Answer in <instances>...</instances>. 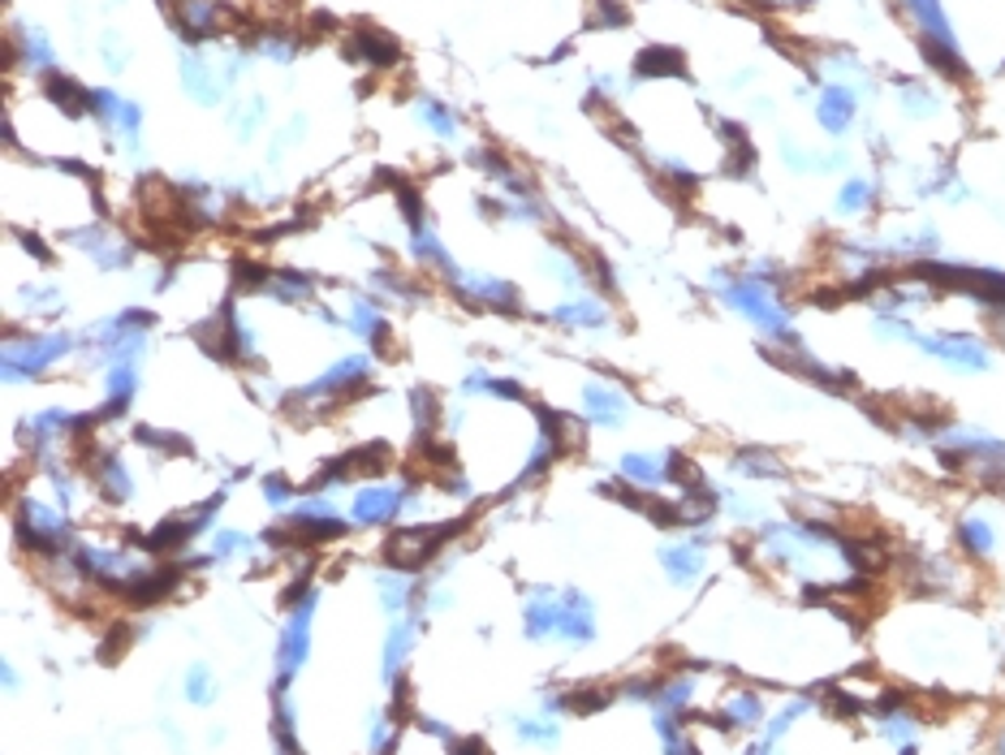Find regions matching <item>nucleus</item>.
Listing matches in <instances>:
<instances>
[{
  "mask_svg": "<svg viewBox=\"0 0 1005 755\" xmlns=\"http://www.w3.org/2000/svg\"><path fill=\"white\" fill-rule=\"evenodd\" d=\"M721 299L730 302L734 311H743V315L752 320L759 333H768V337H781L786 346H799V337H795V328H790V311L777 302L772 285H768L764 277H743V281H730V285L721 290Z\"/></svg>",
  "mask_w": 1005,
  "mask_h": 755,
  "instance_id": "f257e3e1",
  "label": "nucleus"
},
{
  "mask_svg": "<svg viewBox=\"0 0 1005 755\" xmlns=\"http://www.w3.org/2000/svg\"><path fill=\"white\" fill-rule=\"evenodd\" d=\"M915 346L928 354V358L962 371V376H975V371H988L993 367V346L980 342V337H971V333H915Z\"/></svg>",
  "mask_w": 1005,
  "mask_h": 755,
  "instance_id": "f03ea898",
  "label": "nucleus"
},
{
  "mask_svg": "<svg viewBox=\"0 0 1005 755\" xmlns=\"http://www.w3.org/2000/svg\"><path fill=\"white\" fill-rule=\"evenodd\" d=\"M858 112V100L851 87H824L820 91V104H815V121L829 130V134H846L851 121Z\"/></svg>",
  "mask_w": 1005,
  "mask_h": 755,
  "instance_id": "7ed1b4c3",
  "label": "nucleus"
},
{
  "mask_svg": "<svg viewBox=\"0 0 1005 755\" xmlns=\"http://www.w3.org/2000/svg\"><path fill=\"white\" fill-rule=\"evenodd\" d=\"M958 549L975 561H988L997 553V527L984 514H962L958 518Z\"/></svg>",
  "mask_w": 1005,
  "mask_h": 755,
  "instance_id": "20e7f679",
  "label": "nucleus"
},
{
  "mask_svg": "<svg viewBox=\"0 0 1005 755\" xmlns=\"http://www.w3.org/2000/svg\"><path fill=\"white\" fill-rule=\"evenodd\" d=\"M177 9V26L186 40H207L220 22V4L216 0H173Z\"/></svg>",
  "mask_w": 1005,
  "mask_h": 755,
  "instance_id": "39448f33",
  "label": "nucleus"
},
{
  "mask_svg": "<svg viewBox=\"0 0 1005 755\" xmlns=\"http://www.w3.org/2000/svg\"><path fill=\"white\" fill-rule=\"evenodd\" d=\"M350 56H363V61H371L380 69V65H393L398 61V44L385 31H376V26H358L350 35Z\"/></svg>",
  "mask_w": 1005,
  "mask_h": 755,
  "instance_id": "423d86ee",
  "label": "nucleus"
},
{
  "mask_svg": "<svg viewBox=\"0 0 1005 755\" xmlns=\"http://www.w3.org/2000/svg\"><path fill=\"white\" fill-rule=\"evenodd\" d=\"M56 354H65V337H48V342H31L26 350H9V358H4V367H9V376H18V371H40V367H48Z\"/></svg>",
  "mask_w": 1005,
  "mask_h": 755,
  "instance_id": "0eeeda50",
  "label": "nucleus"
},
{
  "mask_svg": "<svg viewBox=\"0 0 1005 755\" xmlns=\"http://www.w3.org/2000/svg\"><path fill=\"white\" fill-rule=\"evenodd\" d=\"M669 74H687V56L678 48H648L639 56V78H669Z\"/></svg>",
  "mask_w": 1005,
  "mask_h": 755,
  "instance_id": "6e6552de",
  "label": "nucleus"
},
{
  "mask_svg": "<svg viewBox=\"0 0 1005 755\" xmlns=\"http://www.w3.org/2000/svg\"><path fill=\"white\" fill-rule=\"evenodd\" d=\"M44 87H48V100L61 104L69 117H78V112L91 104V91H83V87H78L69 74H48V83H44Z\"/></svg>",
  "mask_w": 1005,
  "mask_h": 755,
  "instance_id": "1a4fd4ad",
  "label": "nucleus"
},
{
  "mask_svg": "<svg viewBox=\"0 0 1005 755\" xmlns=\"http://www.w3.org/2000/svg\"><path fill=\"white\" fill-rule=\"evenodd\" d=\"M393 509H398V493H389V488H380V484H371V488L358 497V505H354V514H358L363 522H385V518H393Z\"/></svg>",
  "mask_w": 1005,
  "mask_h": 755,
  "instance_id": "9d476101",
  "label": "nucleus"
},
{
  "mask_svg": "<svg viewBox=\"0 0 1005 755\" xmlns=\"http://www.w3.org/2000/svg\"><path fill=\"white\" fill-rule=\"evenodd\" d=\"M664 565H669V574L673 579H682V583H691L700 570H704V553L700 549H664Z\"/></svg>",
  "mask_w": 1005,
  "mask_h": 755,
  "instance_id": "9b49d317",
  "label": "nucleus"
},
{
  "mask_svg": "<svg viewBox=\"0 0 1005 755\" xmlns=\"http://www.w3.org/2000/svg\"><path fill=\"white\" fill-rule=\"evenodd\" d=\"M738 471H747L752 479H768V475H781V462L768 450H743L738 453Z\"/></svg>",
  "mask_w": 1005,
  "mask_h": 755,
  "instance_id": "f8f14e48",
  "label": "nucleus"
},
{
  "mask_svg": "<svg viewBox=\"0 0 1005 755\" xmlns=\"http://www.w3.org/2000/svg\"><path fill=\"white\" fill-rule=\"evenodd\" d=\"M872 203V182L867 177H851L846 186H842V195H838V207L842 212H863Z\"/></svg>",
  "mask_w": 1005,
  "mask_h": 755,
  "instance_id": "ddd939ff",
  "label": "nucleus"
},
{
  "mask_svg": "<svg viewBox=\"0 0 1005 755\" xmlns=\"http://www.w3.org/2000/svg\"><path fill=\"white\" fill-rule=\"evenodd\" d=\"M587 406L601 410V419H617V414H622V398H617L613 389H601V385L587 389Z\"/></svg>",
  "mask_w": 1005,
  "mask_h": 755,
  "instance_id": "4468645a",
  "label": "nucleus"
},
{
  "mask_svg": "<svg viewBox=\"0 0 1005 755\" xmlns=\"http://www.w3.org/2000/svg\"><path fill=\"white\" fill-rule=\"evenodd\" d=\"M626 471L639 475L644 484H660V475H664V466H660L656 457H644V453H630V457H626Z\"/></svg>",
  "mask_w": 1005,
  "mask_h": 755,
  "instance_id": "2eb2a0df",
  "label": "nucleus"
},
{
  "mask_svg": "<svg viewBox=\"0 0 1005 755\" xmlns=\"http://www.w3.org/2000/svg\"><path fill=\"white\" fill-rule=\"evenodd\" d=\"M22 56L31 61V65H52V48L48 40L40 35V31H31V35H22Z\"/></svg>",
  "mask_w": 1005,
  "mask_h": 755,
  "instance_id": "dca6fc26",
  "label": "nucleus"
},
{
  "mask_svg": "<svg viewBox=\"0 0 1005 755\" xmlns=\"http://www.w3.org/2000/svg\"><path fill=\"white\" fill-rule=\"evenodd\" d=\"M428 126H432V130H441V134H453V117L445 112V108H436V104L428 108Z\"/></svg>",
  "mask_w": 1005,
  "mask_h": 755,
  "instance_id": "f3484780",
  "label": "nucleus"
},
{
  "mask_svg": "<svg viewBox=\"0 0 1005 755\" xmlns=\"http://www.w3.org/2000/svg\"><path fill=\"white\" fill-rule=\"evenodd\" d=\"M997 333H1002V337H1005V306H1002V311H997Z\"/></svg>",
  "mask_w": 1005,
  "mask_h": 755,
  "instance_id": "a211bd4d",
  "label": "nucleus"
},
{
  "mask_svg": "<svg viewBox=\"0 0 1005 755\" xmlns=\"http://www.w3.org/2000/svg\"><path fill=\"white\" fill-rule=\"evenodd\" d=\"M997 755H1005V730H1002V738H997Z\"/></svg>",
  "mask_w": 1005,
  "mask_h": 755,
  "instance_id": "6ab92c4d",
  "label": "nucleus"
}]
</instances>
